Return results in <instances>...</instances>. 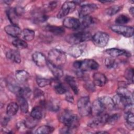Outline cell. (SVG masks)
<instances>
[{
    "label": "cell",
    "instance_id": "obj_1",
    "mask_svg": "<svg viewBox=\"0 0 134 134\" xmlns=\"http://www.w3.org/2000/svg\"><path fill=\"white\" fill-rule=\"evenodd\" d=\"M66 61V54L61 50L53 49L48 53V61L55 66L61 68L65 63Z\"/></svg>",
    "mask_w": 134,
    "mask_h": 134
},
{
    "label": "cell",
    "instance_id": "obj_2",
    "mask_svg": "<svg viewBox=\"0 0 134 134\" xmlns=\"http://www.w3.org/2000/svg\"><path fill=\"white\" fill-rule=\"evenodd\" d=\"M59 118L60 121L65 126L76 129L79 125L77 116L69 110H64L59 115Z\"/></svg>",
    "mask_w": 134,
    "mask_h": 134
},
{
    "label": "cell",
    "instance_id": "obj_3",
    "mask_svg": "<svg viewBox=\"0 0 134 134\" xmlns=\"http://www.w3.org/2000/svg\"><path fill=\"white\" fill-rule=\"evenodd\" d=\"M92 36L90 32L81 31L68 35L65 38V40L68 43L73 45L92 40Z\"/></svg>",
    "mask_w": 134,
    "mask_h": 134
},
{
    "label": "cell",
    "instance_id": "obj_4",
    "mask_svg": "<svg viewBox=\"0 0 134 134\" xmlns=\"http://www.w3.org/2000/svg\"><path fill=\"white\" fill-rule=\"evenodd\" d=\"M73 66L79 71L86 72L97 70L99 65L93 59H84L75 61L73 63Z\"/></svg>",
    "mask_w": 134,
    "mask_h": 134
},
{
    "label": "cell",
    "instance_id": "obj_5",
    "mask_svg": "<svg viewBox=\"0 0 134 134\" xmlns=\"http://www.w3.org/2000/svg\"><path fill=\"white\" fill-rule=\"evenodd\" d=\"M77 106L81 116H86L91 114V105L89 97L83 96L81 97L77 101Z\"/></svg>",
    "mask_w": 134,
    "mask_h": 134
},
{
    "label": "cell",
    "instance_id": "obj_6",
    "mask_svg": "<svg viewBox=\"0 0 134 134\" xmlns=\"http://www.w3.org/2000/svg\"><path fill=\"white\" fill-rule=\"evenodd\" d=\"M109 39V35L104 32L98 31L96 32L93 36H92V40L93 43L98 47H105Z\"/></svg>",
    "mask_w": 134,
    "mask_h": 134
},
{
    "label": "cell",
    "instance_id": "obj_7",
    "mask_svg": "<svg viewBox=\"0 0 134 134\" xmlns=\"http://www.w3.org/2000/svg\"><path fill=\"white\" fill-rule=\"evenodd\" d=\"M110 29L114 32L125 37H131L133 35V28L132 27L116 25L111 26Z\"/></svg>",
    "mask_w": 134,
    "mask_h": 134
},
{
    "label": "cell",
    "instance_id": "obj_8",
    "mask_svg": "<svg viewBox=\"0 0 134 134\" xmlns=\"http://www.w3.org/2000/svg\"><path fill=\"white\" fill-rule=\"evenodd\" d=\"M76 4L73 1H68L64 3L61 7L59 12L57 14V17L62 18L67 16L68 14L72 13L75 9Z\"/></svg>",
    "mask_w": 134,
    "mask_h": 134
},
{
    "label": "cell",
    "instance_id": "obj_9",
    "mask_svg": "<svg viewBox=\"0 0 134 134\" xmlns=\"http://www.w3.org/2000/svg\"><path fill=\"white\" fill-rule=\"evenodd\" d=\"M108 117V115L103 113L98 116H94L93 118L88 121L87 125L91 128H96L100 127L107 122Z\"/></svg>",
    "mask_w": 134,
    "mask_h": 134
},
{
    "label": "cell",
    "instance_id": "obj_10",
    "mask_svg": "<svg viewBox=\"0 0 134 134\" xmlns=\"http://www.w3.org/2000/svg\"><path fill=\"white\" fill-rule=\"evenodd\" d=\"M97 9V6L95 4H86L81 6L79 10V17L82 18L89 15Z\"/></svg>",
    "mask_w": 134,
    "mask_h": 134
},
{
    "label": "cell",
    "instance_id": "obj_11",
    "mask_svg": "<svg viewBox=\"0 0 134 134\" xmlns=\"http://www.w3.org/2000/svg\"><path fill=\"white\" fill-rule=\"evenodd\" d=\"M63 26L71 29L77 30L80 28L81 22L80 20L74 17H66L63 20Z\"/></svg>",
    "mask_w": 134,
    "mask_h": 134
},
{
    "label": "cell",
    "instance_id": "obj_12",
    "mask_svg": "<svg viewBox=\"0 0 134 134\" xmlns=\"http://www.w3.org/2000/svg\"><path fill=\"white\" fill-rule=\"evenodd\" d=\"M85 46L86 45L85 44L82 43L77 44H73L69 48L68 53L69 54L74 58H77L81 56L84 52Z\"/></svg>",
    "mask_w": 134,
    "mask_h": 134
},
{
    "label": "cell",
    "instance_id": "obj_13",
    "mask_svg": "<svg viewBox=\"0 0 134 134\" xmlns=\"http://www.w3.org/2000/svg\"><path fill=\"white\" fill-rule=\"evenodd\" d=\"M105 52L112 58H117L120 56L129 57L131 56V53L129 52L117 48H110L106 49Z\"/></svg>",
    "mask_w": 134,
    "mask_h": 134
},
{
    "label": "cell",
    "instance_id": "obj_14",
    "mask_svg": "<svg viewBox=\"0 0 134 134\" xmlns=\"http://www.w3.org/2000/svg\"><path fill=\"white\" fill-rule=\"evenodd\" d=\"M35 63L39 67H43L47 64V60L44 55L40 52H35L32 55Z\"/></svg>",
    "mask_w": 134,
    "mask_h": 134
},
{
    "label": "cell",
    "instance_id": "obj_15",
    "mask_svg": "<svg viewBox=\"0 0 134 134\" xmlns=\"http://www.w3.org/2000/svg\"><path fill=\"white\" fill-rule=\"evenodd\" d=\"M105 109L103 107L99 99L95 100L91 105V114L93 116H98L104 113Z\"/></svg>",
    "mask_w": 134,
    "mask_h": 134
},
{
    "label": "cell",
    "instance_id": "obj_16",
    "mask_svg": "<svg viewBox=\"0 0 134 134\" xmlns=\"http://www.w3.org/2000/svg\"><path fill=\"white\" fill-rule=\"evenodd\" d=\"M4 30L8 35L15 38L20 36L22 31L18 26L15 25H10L5 26L4 27Z\"/></svg>",
    "mask_w": 134,
    "mask_h": 134
},
{
    "label": "cell",
    "instance_id": "obj_17",
    "mask_svg": "<svg viewBox=\"0 0 134 134\" xmlns=\"http://www.w3.org/2000/svg\"><path fill=\"white\" fill-rule=\"evenodd\" d=\"M59 79L55 78V79L51 80L50 84L52 85L55 92L58 94H63L68 92V89L66 87L62 84L59 80Z\"/></svg>",
    "mask_w": 134,
    "mask_h": 134
},
{
    "label": "cell",
    "instance_id": "obj_18",
    "mask_svg": "<svg viewBox=\"0 0 134 134\" xmlns=\"http://www.w3.org/2000/svg\"><path fill=\"white\" fill-rule=\"evenodd\" d=\"M98 99L105 110H111L115 108V105L113 99L111 97L107 96H102Z\"/></svg>",
    "mask_w": 134,
    "mask_h": 134
},
{
    "label": "cell",
    "instance_id": "obj_19",
    "mask_svg": "<svg viewBox=\"0 0 134 134\" xmlns=\"http://www.w3.org/2000/svg\"><path fill=\"white\" fill-rule=\"evenodd\" d=\"M93 83L95 85L101 87L105 85L107 82V78L105 75L101 73L96 72L93 75Z\"/></svg>",
    "mask_w": 134,
    "mask_h": 134
},
{
    "label": "cell",
    "instance_id": "obj_20",
    "mask_svg": "<svg viewBox=\"0 0 134 134\" xmlns=\"http://www.w3.org/2000/svg\"><path fill=\"white\" fill-rule=\"evenodd\" d=\"M6 14L7 17L12 24V25H15L18 26V15H17L15 8H8L6 10Z\"/></svg>",
    "mask_w": 134,
    "mask_h": 134
},
{
    "label": "cell",
    "instance_id": "obj_21",
    "mask_svg": "<svg viewBox=\"0 0 134 134\" xmlns=\"http://www.w3.org/2000/svg\"><path fill=\"white\" fill-rule=\"evenodd\" d=\"M7 59L16 63H19L21 62V57L19 51L16 50H10L6 53Z\"/></svg>",
    "mask_w": 134,
    "mask_h": 134
},
{
    "label": "cell",
    "instance_id": "obj_22",
    "mask_svg": "<svg viewBox=\"0 0 134 134\" xmlns=\"http://www.w3.org/2000/svg\"><path fill=\"white\" fill-rule=\"evenodd\" d=\"M52 73V74L54 75L55 78L59 79L61 77H62L63 75V72L61 67L55 66L52 64H51L50 62H49L47 60V64Z\"/></svg>",
    "mask_w": 134,
    "mask_h": 134
},
{
    "label": "cell",
    "instance_id": "obj_23",
    "mask_svg": "<svg viewBox=\"0 0 134 134\" xmlns=\"http://www.w3.org/2000/svg\"><path fill=\"white\" fill-rule=\"evenodd\" d=\"M65 80L66 82L68 84V85L70 86V87L72 88L73 92L75 94H77L79 93V90L75 78L73 76L67 75L65 77Z\"/></svg>",
    "mask_w": 134,
    "mask_h": 134
},
{
    "label": "cell",
    "instance_id": "obj_24",
    "mask_svg": "<svg viewBox=\"0 0 134 134\" xmlns=\"http://www.w3.org/2000/svg\"><path fill=\"white\" fill-rule=\"evenodd\" d=\"M44 112L41 106H36L32 108L30 113V116L33 118L39 120L43 116Z\"/></svg>",
    "mask_w": 134,
    "mask_h": 134
},
{
    "label": "cell",
    "instance_id": "obj_25",
    "mask_svg": "<svg viewBox=\"0 0 134 134\" xmlns=\"http://www.w3.org/2000/svg\"><path fill=\"white\" fill-rule=\"evenodd\" d=\"M16 79L20 82H25L29 79L30 77L29 74L25 70H18L15 74Z\"/></svg>",
    "mask_w": 134,
    "mask_h": 134
},
{
    "label": "cell",
    "instance_id": "obj_26",
    "mask_svg": "<svg viewBox=\"0 0 134 134\" xmlns=\"http://www.w3.org/2000/svg\"><path fill=\"white\" fill-rule=\"evenodd\" d=\"M17 102L19 107L20 108L21 111L25 114H26L28 111L29 106L26 99L21 96L17 97Z\"/></svg>",
    "mask_w": 134,
    "mask_h": 134
},
{
    "label": "cell",
    "instance_id": "obj_27",
    "mask_svg": "<svg viewBox=\"0 0 134 134\" xmlns=\"http://www.w3.org/2000/svg\"><path fill=\"white\" fill-rule=\"evenodd\" d=\"M19 106L18 104L15 102H11L7 106L6 108V113L9 117L14 116L17 112L18 110Z\"/></svg>",
    "mask_w": 134,
    "mask_h": 134
},
{
    "label": "cell",
    "instance_id": "obj_28",
    "mask_svg": "<svg viewBox=\"0 0 134 134\" xmlns=\"http://www.w3.org/2000/svg\"><path fill=\"white\" fill-rule=\"evenodd\" d=\"M46 29L52 33L53 34L57 36L62 35L64 33V29L62 27H58L55 26H52V25H48L46 27Z\"/></svg>",
    "mask_w": 134,
    "mask_h": 134
},
{
    "label": "cell",
    "instance_id": "obj_29",
    "mask_svg": "<svg viewBox=\"0 0 134 134\" xmlns=\"http://www.w3.org/2000/svg\"><path fill=\"white\" fill-rule=\"evenodd\" d=\"M22 38L26 41H31L35 38V31L29 29H24L21 34Z\"/></svg>",
    "mask_w": 134,
    "mask_h": 134
},
{
    "label": "cell",
    "instance_id": "obj_30",
    "mask_svg": "<svg viewBox=\"0 0 134 134\" xmlns=\"http://www.w3.org/2000/svg\"><path fill=\"white\" fill-rule=\"evenodd\" d=\"M117 94L125 98L133 99L132 94L125 87L121 86L119 87L117 90Z\"/></svg>",
    "mask_w": 134,
    "mask_h": 134
},
{
    "label": "cell",
    "instance_id": "obj_31",
    "mask_svg": "<svg viewBox=\"0 0 134 134\" xmlns=\"http://www.w3.org/2000/svg\"><path fill=\"white\" fill-rule=\"evenodd\" d=\"M81 27L82 29H85L86 28L92 25L94 23V21L92 17H91L90 16H85L84 17H83L81 18Z\"/></svg>",
    "mask_w": 134,
    "mask_h": 134
},
{
    "label": "cell",
    "instance_id": "obj_32",
    "mask_svg": "<svg viewBox=\"0 0 134 134\" xmlns=\"http://www.w3.org/2000/svg\"><path fill=\"white\" fill-rule=\"evenodd\" d=\"M54 128L48 125H43L39 127L35 131L36 133L38 134H47L53 132Z\"/></svg>",
    "mask_w": 134,
    "mask_h": 134
},
{
    "label": "cell",
    "instance_id": "obj_33",
    "mask_svg": "<svg viewBox=\"0 0 134 134\" xmlns=\"http://www.w3.org/2000/svg\"><path fill=\"white\" fill-rule=\"evenodd\" d=\"M31 94V91L30 88L28 87H20L18 93V96H21L25 98H29Z\"/></svg>",
    "mask_w": 134,
    "mask_h": 134
},
{
    "label": "cell",
    "instance_id": "obj_34",
    "mask_svg": "<svg viewBox=\"0 0 134 134\" xmlns=\"http://www.w3.org/2000/svg\"><path fill=\"white\" fill-rule=\"evenodd\" d=\"M12 44L16 48L18 49H24L27 47L28 44L27 42L21 39L17 38L12 41Z\"/></svg>",
    "mask_w": 134,
    "mask_h": 134
},
{
    "label": "cell",
    "instance_id": "obj_35",
    "mask_svg": "<svg viewBox=\"0 0 134 134\" xmlns=\"http://www.w3.org/2000/svg\"><path fill=\"white\" fill-rule=\"evenodd\" d=\"M38 119H36L34 118H33L32 116H30L28 117L25 120V124L26 126V128L31 129L35 127L37 123H38Z\"/></svg>",
    "mask_w": 134,
    "mask_h": 134
},
{
    "label": "cell",
    "instance_id": "obj_36",
    "mask_svg": "<svg viewBox=\"0 0 134 134\" xmlns=\"http://www.w3.org/2000/svg\"><path fill=\"white\" fill-rule=\"evenodd\" d=\"M104 63L105 66L108 69H115L118 65L117 62L112 57L106 58Z\"/></svg>",
    "mask_w": 134,
    "mask_h": 134
},
{
    "label": "cell",
    "instance_id": "obj_37",
    "mask_svg": "<svg viewBox=\"0 0 134 134\" xmlns=\"http://www.w3.org/2000/svg\"><path fill=\"white\" fill-rule=\"evenodd\" d=\"M36 82L39 87H43L48 85H50L51 82V80L44 77H37L36 78Z\"/></svg>",
    "mask_w": 134,
    "mask_h": 134
},
{
    "label": "cell",
    "instance_id": "obj_38",
    "mask_svg": "<svg viewBox=\"0 0 134 134\" xmlns=\"http://www.w3.org/2000/svg\"><path fill=\"white\" fill-rule=\"evenodd\" d=\"M7 87L13 93H16L17 94H18L20 88V87H19L17 83H16V82L14 80L9 81L7 83Z\"/></svg>",
    "mask_w": 134,
    "mask_h": 134
},
{
    "label": "cell",
    "instance_id": "obj_39",
    "mask_svg": "<svg viewBox=\"0 0 134 134\" xmlns=\"http://www.w3.org/2000/svg\"><path fill=\"white\" fill-rule=\"evenodd\" d=\"M121 9V6L119 5H113L106 10V13L109 16H113L117 14Z\"/></svg>",
    "mask_w": 134,
    "mask_h": 134
},
{
    "label": "cell",
    "instance_id": "obj_40",
    "mask_svg": "<svg viewBox=\"0 0 134 134\" xmlns=\"http://www.w3.org/2000/svg\"><path fill=\"white\" fill-rule=\"evenodd\" d=\"M130 20V18L127 15H120L115 19V22L118 25H121L128 23Z\"/></svg>",
    "mask_w": 134,
    "mask_h": 134
},
{
    "label": "cell",
    "instance_id": "obj_41",
    "mask_svg": "<svg viewBox=\"0 0 134 134\" xmlns=\"http://www.w3.org/2000/svg\"><path fill=\"white\" fill-rule=\"evenodd\" d=\"M48 108L53 111H56L59 110L60 105L59 102L56 100H50V102L48 103Z\"/></svg>",
    "mask_w": 134,
    "mask_h": 134
},
{
    "label": "cell",
    "instance_id": "obj_42",
    "mask_svg": "<svg viewBox=\"0 0 134 134\" xmlns=\"http://www.w3.org/2000/svg\"><path fill=\"white\" fill-rule=\"evenodd\" d=\"M125 77L130 83L133 82V70L131 68H129L125 72Z\"/></svg>",
    "mask_w": 134,
    "mask_h": 134
},
{
    "label": "cell",
    "instance_id": "obj_43",
    "mask_svg": "<svg viewBox=\"0 0 134 134\" xmlns=\"http://www.w3.org/2000/svg\"><path fill=\"white\" fill-rule=\"evenodd\" d=\"M125 118L127 121V123L128 125L133 126L134 123V116L132 111L126 112Z\"/></svg>",
    "mask_w": 134,
    "mask_h": 134
},
{
    "label": "cell",
    "instance_id": "obj_44",
    "mask_svg": "<svg viewBox=\"0 0 134 134\" xmlns=\"http://www.w3.org/2000/svg\"><path fill=\"white\" fill-rule=\"evenodd\" d=\"M119 118V116L118 114H114L111 116H108L107 122L111 125L114 124L118 120Z\"/></svg>",
    "mask_w": 134,
    "mask_h": 134
},
{
    "label": "cell",
    "instance_id": "obj_45",
    "mask_svg": "<svg viewBox=\"0 0 134 134\" xmlns=\"http://www.w3.org/2000/svg\"><path fill=\"white\" fill-rule=\"evenodd\" d=\"M95 85L93 82L87 81L85 83V87L86 89H87L88 91L91 92H93L95 90Z\"/></svg>",
    "mask_w": 134,
    "mask_h": 134
},
{
    "label": "cell",
    "instance_id": "obj_46",
    "mask_svg": "<svg viewBox=\"0 0 134 134\" xmlns=\"http://www.w3.org/2000/svg\"><path fill=\"white\" fill-rule=\"evenodd\" d=\"M34 96L36 98H42L44 95V93L39 88H36L34 92Z\"/></svg>",
    "mask_w": 134,
    "mask_h": 134
},
{
    "label": "cell",
    "instance_id": "obj_47",
    "mask_svg": "<svg viewBox=\"0 0 134 134\" xmlns=\"http://www.w3.org/2000/svg\"><path fill=\"white\" fill-rule=\"evenodd\" d=\"M75 129L74 128H72L67 126H65L63 128H62L60 131V132L61 133H73L74 132V130Z\"/></svg>",
    "mask_w": 134,
    "mask_h": 134
},
{
    "label": "cell",
    "instance_id": "obj_48",
    "mask_svg": "<svg viewBox=\"0 0 134 134\" xmlns=\"http://www.w3.org/2000/svg\"><path fill=\"white\" fill-rule=\"evenodd\" d=\"M9 116L7 115V116H5L1 119V125L3 127H5L9 121Z\"/></svg>",
    "mask_w": 134,
    "mask_h": 134
},
{
    "label": "cell",
    "instance_id": "obj_49",
    "mask_svg": "<svg viewBox=\"0 0 134 134\" xmlns=\"http://www.w3.org/2000/svg\"><path fill=\"white\" fill-rule=\"evenodd\" d=\"M57 3H58V2H56V1L50 2L48 7V9L49 10H51V9H53L54 8H55L57 5Z\"/></svg>",
    "mask_w": 134,
    "mask_h": 134
},
{
    "label": "cell",
    "instance_id": "obj_50",
    "mask_svg": "<svg viewBox=\"0 0 134 134\" xmlns=\"http://www.w3.org/2000/svg\"><path fill=\"white\" fill-rule=\"evenodd\" d=\"M65 99L66 100L69 102H70V103H73V97L72 96V95H71L70 94H67L66 97H65Z\"/></svg>",
    "mask_w": 134,
    "mask_h": 134
},
{
    "label": "cell",
    "instance_id": "obj_51",
    "mask_svg": "<svg viewBox=\"0 0 134 134\" xmlns=\"http://www.w3.org/2000/svg\"><path fill=\"white\" fill-rule=\"evenodd\" d=\"M129 12H130V14H131L132 16H133V14H134V8H133V7L130 8V9H129Z\"/></svg>",
    "mask_w": 134,
    "mask_h": 134
},
{
    "label": "cell",
    "instance_id": "obj_52",
    "mask_svg": "<svg viewBox=\"0 0 134 134\" xmlns=\"http://www.w3.org/2000/svg\"><path fill=\"white\" fill-rule=\"evenodd\" d=\"M101 3H109V2H113V1H100Z\"/></svg>",
    "mask_w": 134,
    "mask_h": 134
},
{
    "label": "cell",
    "instance_id": "obj_53",
    "mask_svg": "<svg viewBox=\"0 0 134 134\" xmlns=\"http://www.w3.org/2000/svg\"><path fill=\"white\" fill-rule=\"evenodd\" d=\"M97 133H107V132H105V131H100V132H97Z\"/></svg>",
    "mask_w": 134,
    "mask_h": 134
}]
</instances>
